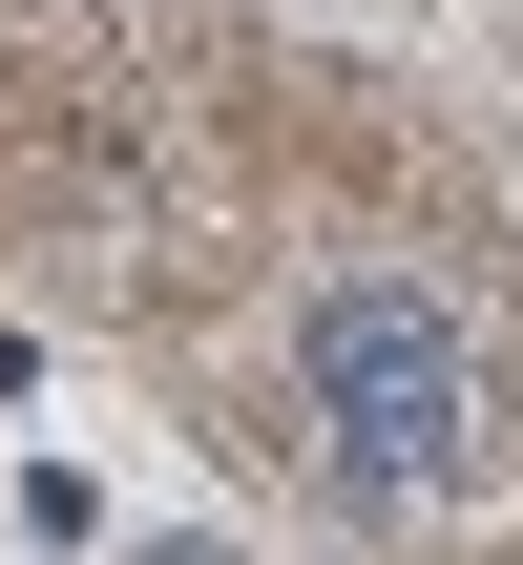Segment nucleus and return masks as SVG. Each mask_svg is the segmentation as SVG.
<instances>
[{
	"mask_svg": "<svg viewBox=\"0 0 523 565\" xmlns=\"http://www.w3.org/2000/svg\"><path fill=\"white\" fill-rule=\"evenodd\" d=\"M293 398H314V461L356 503H440L482 461V356H461L440 273H314L293 294Z\"/></svg>",
	"mask_w": 523,
	"mask_h": 565,
	"instance_id": "f257e3e1",
	"label": "nucleus"
}]
</instances>
